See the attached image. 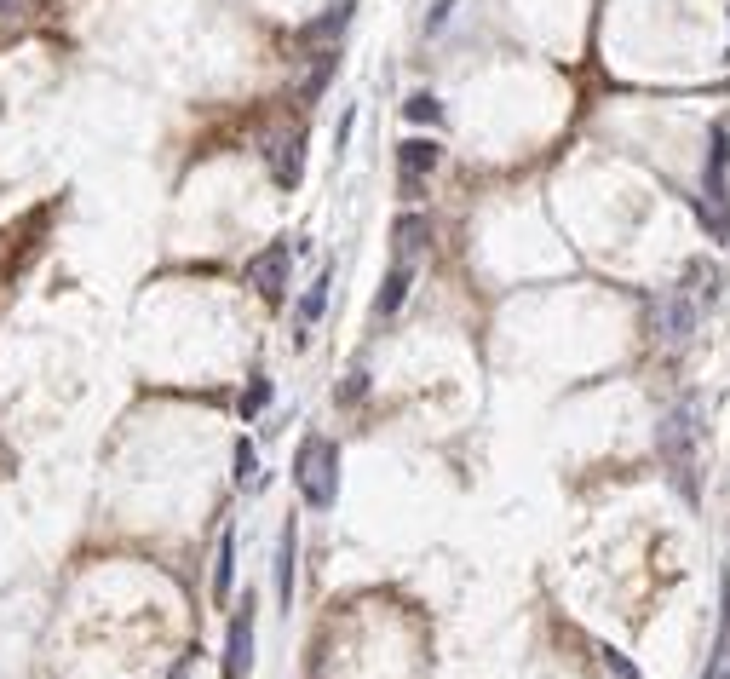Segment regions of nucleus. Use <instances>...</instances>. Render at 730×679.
Returning a JSON list of instances; mask_svg holds the SVG:
<instances>
[{"label": "nucleus", "mask_w": 730, "mask_h": 679, "mask_svg": "<svg viewBox=\"0 0 730 679\" xmlns=\"http://www.w3.org/2000/svg\"><path fill=\"white\" fill-rule=\"evenodd\" d=\"M328 288H334V277H328V271H322V277L311 282V294H305V300H299V340H305V334H311V328H317V317H322V311H328Z\"/></svg>", "instance_id": "13"}, {"label": "nucleus", "mask_w": 730, "mask_h": 679, "mask_svg": "<svg viewBox=\"0 0 730 679\" xmlns=\"http://www.w3.org/2000/svg\"><path fill=\"white\" fill-rule=\"evenodd\" d=\"M696 438H702V426H696V403H679V409L656 426V455L667 461L679 495H690V501H696Z\"/></svg>", "instance_id": "1"}, {"label": "nucleus", "mask_w": 730, "mask_h": 679, "mask_svg": "<svg viewBox=\"0 0 730 679\" xmlns=\"http://www.w3.org/2000/svg\"><path fill=\"white\" fill-rule=\"evenodd\" d=\"M679 288H690V300H696L702 311H708V305H713V294H719V265H702V259H696V265L685 271V282H679Z\"/></svg>", "instance_id": "14"}, {"label": "nucleus", "mask_w": 730, "mask_h": 679, "mask_svg": "<svg viewBox=\"0 0 730 679\" xmlns=\"http://www.w3.org/2000/svg\"><path fill=\"white\" fill-rule=\"evenodd\" d=\"M409 282H414V265H391L386 282H380V300H374V311H380V317H391L397 305L409 300Z\"/></svg>", "instance_id": "12"}, {"label": "nucleus", "mask_w": 730, "mask_h": 679, "mask_svg": "<svg viewBox=\"0 0 730 679\" xmlns=\"http://www.w3.org/2000/svg\"><path fill=\"white\" fill-rule=\"evenodd\" d=\"M426 242H432V225H426L420 213H403V219L391 225V254H397V265H414V259L426 254Z\"/></svg>", "instance_id": "8"}, {"label": "nucleus", "mask_w": 730, "mask_h": 679, "mask_svg": "<svg viewBox=\"0 0 730 679\" xmlns=\"http://www.w3.org/2000/svg\"><path fill=\"white\" fill-rule=\"evenodd\" d=\"M236 484H242V490H253V484H259V455H253L248 438L236 444Z\"/></svg>", "instance_id": "16"}, {"label": "nucleus", "mask_w": 730, "mask_h": 679, "mask_svg": "<svg viewBox=\"0 0 730 679\" xmlns=\"http://www.w3.org/2000/svg\"><path fill=\"white\" fill-rule=\"evenodd\" d=\"M351 12H357L351 0H340V6H328V12H322L317 24H305V29H299V41H305V47H317V41H334V35H340V29L351 24Z\"/></svg>", "instance_id": "11"}, {"label": "nucleus", "mask_w": 730, "mask_h": 679, "mask_svg": "<svg viewBox=\"0 0 730 679\" xmlns=\"http://www.w3.org/2000/svg\"><path fill=\"white\" fill-rule=\"evenodd\" d=\"M363 392H368V375H363V369H357V375L345 380V392H340V398L351 403V398H363Z\"/></svg>", "instance_id": "20"}, {"label": "nucleus", "mask_w": 730, "mask_h": 679, "mask_svg": "<svg viewBox=\"0 0 730 679\" xmlns=\"http://www.w3.org/2000/svg\"><path fill=\"white\" fill-rule=\"evenodd\" d=\"M265 403H271V380L259 375V380H253V386H248V398H242V415H259Z\"/></svg>", "instance_id": "18"}, {"label": "nucleus", "mask_w": 730, "mask_h": 679, "mask_svg": "<svg viewBox=\"0 0 730 679\" xmlns=\"http://www.w3.org/2000/svg\"><path fill=\"white\" fill-rule=\"evenodd\" d=\"M449 12H455V0H437L432 18H426V29H443V24H449Z\"/></svg>", "instance_id": "19"}, {"label": "nucleus", "mask_w": 730, "mask_h": 679, "mask_svg": "<svg viewBox=\"0 0 730 679\" xmlns=\"http://www.w3.org/2000/svg\"><path fill=\"white\" fill-rule=\"evenodd\" d=\"M437 162H443L437 139H403V144H397V167H403V179H426Z\"/></svg>", "instance_id": "10"}, {"label": "nucleus", "mask_w": 730, "mask_h": 679, "mask_svg": "<svg viewBox=\"0 0 730 679\" xmlns=\"http://www.w3.org/2000/svg\"><path fill=\"white\" fill-rule=\"evenodd\" d=\"M725 173H730V139H725V127H713V139H708V185H702L713 231H725V213H730V179Z\"/></svg>", "instance_id": "4"}, {"label": "nucleus", "mask_w": 730, "mask_h": 679, "mask_svg": "<svg viewBox=\"0 0 730 679\" xmlns=\"http://www.w3.org/2000/svg\"><path fill=\"white\" fill-rule=\"evenodd\" d=\"M0 18H6V0H0Z\"/></svg>", "instance_id": "21"}, {"label": "nucleus", "mask_w": 730, "mask_h": 679, "mask_svg": "<svg viewBox=\"0 0 730 679\" xmlns=\"http://www.w3.org/2000/svg\"><path fill=\"white\" fill-rule=\"evenodd\" d=\"M230 576H236V536L225 530V541H219V570H213V599H230Z\"/></svg>", "instance_id": "15"}, {"label": "nucleus", "mask_w": 730, "mask_h": 679, "mask_svg": "<svg viewBox=\"0 0 730 679\" xmlns=\"http://www.w3.org/2000/svg\"><path fill=\"white\" fill-rule=\"evenodd\" d=\"M288 265H294V248H288V242H271L265 254L248 259V282L265 294V300H282V288H288Z\"/></svg>", "instance_id": "5"}, {"label": "nucleus", "mask_w": 730, "mask_h": 679, "mask_svg": "<svg viewBox=\"0 0 730 679\" xmlns=\"http://www.w3.org/2000/svg\"><path fill=\"white\" fill-rule=\"evenodd\" d=\"M265 162H271V179L282 190L299 185V173H305V133L299 127H288V133H276L271 150H265Z\"/></svg>", "instance_id": "6"}, {"label": "nucleus", "mask_w": 730, "mask_h": 679, "mask_svg": "<svg viewBox=\"0 0 730 679\" xmlns=\"http://www.w3.org/2000/svg\"><path fill=\"white\" fill-rule=\"evenodd\" d=\"M253 668V605L242 599V610L230 616V639H225V679H248Z\"/></svg>", "instance_id": "7"}, {"label": "nucleus", "mask_w": 730, "mask_h": 679, "mask_svg": "<svg viewBox=\"0 0 730 679\" xmlns=\"http://www.w3.org/2000/svg\"><path fill=\"white\" fill-rule=\"evenodd\" d=\"M702 328V305L690 300V288H667L656 300V334L667 346H690V334Z\"/></svg>", "instance_id": "3"}, {"label": "nucleus", "mask_w": 730, "mask_h": 679, "mask_svg": "<svg viewBox=\"0 0 730 679\" xmlns=\"http://www.w3.org/2000/svg\"><path fill=\"white\" fill-rule=\"evenodd\" d=\"M294 553H299V530L294 518L282 524V541H276V599H282V610L294 605Z\"/></svg>", "instance_id": "9"}, {"label": "nucleus", "mask_w": 730, "mask_h": 679, "mask_svg": "<svg viewBox=\"0 0 730 679\" xmlns=\"http://www.w3.org/2000/svg\"><path fill=\"white\" fill-rule=\"evenodd\" d=\"M294 484H299V495L311 501V507H334V495H340V449H334V438H305L299 444V455H294Z\"/></svg>", "instance_id": "2"}, {"label": "nucleus", "mask_w": 730, "mask_h": 679, "mask_svg": "<svg viewBox=\"0 0 730 679\" xmlns=\"http://www.w3.org/2000/svg\"><path fill=\"white\" fill-rule=\"evenodd\" d=\"M403 116L409 121H443V104H437L432 93H414L409 104H403Z\"/></svg>", "instance_id": "17"}]
</instances>
